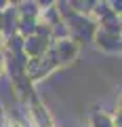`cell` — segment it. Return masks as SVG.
<instances>
[{
    "instance_id": "cell-1",
    "label": "cell",
    "mask_w": 122,
    "mask_h": 127,
    "mask_svg": "<svg viewBox=\"0 0 122 127\" xmlns=\"http://www.w3.org/2000/svg\"><path fill=\"white\" fill-rule=\"evenodd\" d=\"M97 42L105 51H122V38L118 34H112V32L103 30V28L97 32Z\"/></svg>"
},
{
    "instance_id": "cell-2",
    "label": "cell",
    "mask_w": 122,
    "mask_h": 127,
    "mask_svg": "<svg viewBox=\"0 0 122 127\" xmlns=\"http://www.w3.org/2000/svg\"><path fill=\"white\" fill-rule=\"evenodd\" d=\"M93 125H95V127H114V121L107 117V114H103V112H95V117H93Z\"/></svg>"
},
{
    "instance_id": "cell-3",
    "label": "cell",
    "mask_w": 122,
    "mask_h": 127,
    "mask_svg": "<svg viewBox=\"0 0 122 127\" xmlns=\"http://www.w3.org/2000/svg\"><path fill=\"white\" fill-rule=\"evenodd\" d=\"M118 110H122V97H120V104H118Z\"/></svg>"
}]
</instances>
